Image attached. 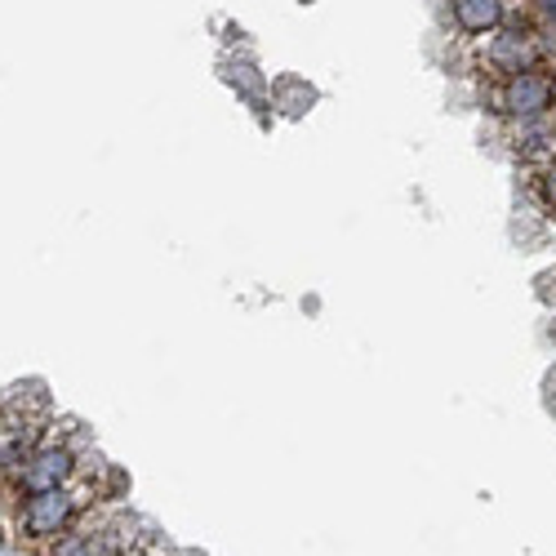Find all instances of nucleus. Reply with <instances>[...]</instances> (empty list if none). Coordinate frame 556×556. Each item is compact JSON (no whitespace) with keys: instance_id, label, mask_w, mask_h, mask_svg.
<instances>
[{"instance_id":"obj_1","label":"nucleus","mask_w":556,"mask_h":556,"mask_svg":"<svg viewBox=\"0 0 556 556\" xmlns=\"http://www.w3.org/2000/svg\"><path fill=\"white\" fill-rule=\"evenodd\" d=\"M89 503H99V481L89 472H80L72 485H59V490L23 494V503H18V534L27 543H54L72 526H80Z\"/></svg>"},{"instance_id":"obj_2","label":"nucleus","mask_w":556,"mask_h":556,"mask_svg":"<svg viewBox=\"0 0 556 556\" xmlns=\"http://www.w3.org/2000/svg\"><path fill=\"white\" fill-rule=\"evenodd\" d=\"M481 112L503 125L556 116V63L526 67L507 80H481Z\"/></svg>"},{"instance_id":"obj_3","label":"nucleus","mask_w":556,"mask_h":556,"mask_svg":"<svg viewBox=\"0 0 556 556\" xmlns=\"http://www.w3.org/2000/svg\"><path fill=\"white\" fill-rule=\"evenodd\" d=\"M85 472V454L76 441L59 437L50 428V437H45L27 458H23V468L14 477V490L18 494H40V490H59V485H72L76 477Z\"/></svg>"},{"instance_id":"obj_4","label":"nucleus","mask_w":556,"mask_h":556,"mask_svg":"<svg viewBox=\"0 0 556 556\" xmlns=\"http://www.w3.org/2000/svg\"><path fill=\"white\" fill-rule=\"evenodd\" d=\"M517 5L521 0H445V18L463 45H477L513 18Z\"/></svg>"},{"instance_id":"obj_5","label":"nucleus","mask_w":556,"mask_h":556,"mask_svg":"<svg viewBox=\"0 0 556 556\" xmlns=\"http://www.w3.org/2000/svg\"><path fill=\"white\" fill-rule=\"evenodd\" d=\"M507 138H513V156H517L521 165H530V169L556 161V116L507 125Z\"/></svg>"},{"instance_id":"obj_6","label":"nucleus","mask_w":556,"mask_h":556,"mask_svg":"<svg viewBox=\"0 0 556 556\" xmlns=\"http://www.w3.org/2000/svg\"><path fill=\"white\" fill-rule=\"evenodd\" d=\"M218 76L237 89V94L250 103V108H267V76L258 72V63L250 59V54H223V63H218Z\"/></svg>"},{"instance_id":"obj_7","label":"nucleus","mask_w":556,"mask_h":556,"mask_svg":"<svg viewBox=\"0 0 556 556\" xmlns=\"http://www.w3.org/2000/svg\"><path fill=\"white\" fill-rule=\"evenodd\" d=\"M267 103L271 108H281V116H303V112H312V103H316V89L303 80V76H276L271 85H267Z\"/></svg>"},{"instance_id":"obj_8","label":"nucleus","mask_w":556,"mask_h":556,"mask_svg":"<svg viewBox=\"0 0 556 556\" xmlns=\"http://www.w3.org/2000/svg\"><path fill=\"white\" fill-rule=\"evenodd\" d=\"M50 556H108V543H103L99 521H80V526H72L63 539L50 543Z\"/></svg>"},{"instance_id":"obj_9","label":"nucleus","mask_w":556,"mask_h":556,"mask_svg":"<svg viewBox=\"0 0 556 556\" xmlns=\"http://www.w3.org/2000/svg\"><path fill=\"white\" fill-rule=\"evenodd\" d=\"M530 188H534V201L543 205V214H552V218H556V161H547V165L530 169Z\"/></svg>"},{"instance_id":"obj_10","label":"nucleus","mask_w":556,"mask_h":556,"mask_svg":"<svg viewBox=\"0 0 556 556\" xmlns=\"http://www.w3.org/2000/svg\"><path fill=\"white\" fill-rule=\"evenodd\" d=\"M526 10L547 36H556V0H526Z\"/></svg>"},{"instance_id":"obj_11","label":"nucleus","mask_w":556,"mask_h":556,"mask_svg":"<svg viewBox=\"0 0 556 556\" xmlns=\"http://www.w3.org/2000/svg\"><path fill=\"white\" fill-rule=\"evenodd\" d=\"M121 556H161V552H156V547H148V539H143V543H134V547H129V552H121Z\"/></svg>"},{"instance_id":"obj_12","label":"nucleus","mask_w":556,"mask_h":556,"mask_svg":"<svg viewBox=\"0 0 556 556\" xmlns=\"http://www.w3.org/2000/svg\"><path fill=\"white\" fill-rule=\"evenodd\" d=\"M174 556H192V552H174Z\"/></svg>"}]
</instances>
